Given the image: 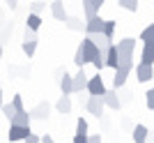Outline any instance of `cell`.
Segmentation results:
<instances>
[{
	"mask_svg": "<svg viewBox=\"0 0 154 143\" xmlns=\"http://www.w3.org/2000/svg\"><path fill=\"white\" fill-rule=\"evenodd\" d=\"M117 5L124 7L127 12H138V0H117Z\"/></svg>",
	"mask_w": 154,
	"mask_h": 143,
	"instance_id": "obj_23",
	"label": "cell"
},
{
	"mask_svg": "<svg viewBox=\"0 0 154 143\" xmlns=\"http://www.w3.org/2000/svg\"><path fill=\"white\" fill-rule=\"evenodd\" d=\"M134 72H136V76H138L140 83H147V81L154 78V67L147 65V62H138V65L134 67Z\"/></svg>",
	"mask_w": 154,
	"mask_h": 143,
	"instance_id": "obj_6",
	"label": "cell"
},
{
	"mask_svg": "<svg viewBox=\"0 0 154 143\" xmlns=\"http://www.w3.org/2000/svg\"><path fill=\"white\" fill-rule=\"evenodd\" d=\"M85 90L90 92V95H99V97H103V92L108 90V88H106V83H103L101 74H94V76L88 78V88H85Z\"/></svg>",
	"mask_w": 154,
	"mask_h": 143,
	"instance_id": "obj_3",
	"label": "cell"
},
{
	"mask_svg": "<svg viewBox=\"0 0 154 143\" xmlns=\"http://www.w3.org/2000/svg\"><path fill=\"white\" fill-rule=\"evenodd\" d=\"M9 125H23V127H30V113H28L26 109L16 111V116L9 120Z\"/></svg>",
	"mask_w": 154,
	"mask_h": 143,
	"instance_id": "obj_16",
	"label": "cell"
},
{
	"mask_svg": "<svg viewBox=\"0 0 154 143\" xmlns=\"http://www.w3.org/2000/svg\"><path fill=\"white\" fill-rule=\"evenodd\" d=\"M32 132L30 127H23V125H9V143H16V141H23V138H28Z\"/></svg>",
	"mask_w": 154,
	"mask_h": 143,
	"instance_id": "obj_5",
	"label": "cell"
},
{
	"mask_svg": "<svg viewBox=\"0 0 154 143\" xmlns=\"http://www.w3.org/2000/svg\"><path fill=\"white\" fill-rule=\"evenodd\" d=\"M115 46H117V53H120V62H124V60H134L136 39H131V37L120 39V42H115Z\"/></svg>",
	"mask_w": 154,
	"mask_h": 143,
	"instance_id": "obj_2",
	"label": "cell"
},
{
	"mask_svg": "<svg viewBox=\"0 0 154 143\" xmlns=\"http://www.w3.org/2000/svg\"><path fill=\"white\" fill-rule=\"evenodd\" d=\"M147 109L154 111V88H149V90H147Z\"/></svg>",
	"mask_w": 154,
	"mask_h": 143,
	"instance_id": "obj_29",
	"label": "cell"
},
{
	"mask_svg": "<svg viewBox=\"0 0 154 143\" xmlns=\"http://www.w3.org/2000/svg\"><path fill=\"white\" fill-rule=\"evenodd\" d=\"M51 14L55 21H67V9H64L62 0H53L51 2Z\"/></svg>",
	"mask_w": 154,
	"mask_h": 143,
	"instance_id": "obj_13",
	"label": "cell"
},
{
	"mask_svg": "<svg viewBox=\"0 0 154 143\" xmlns=\"http://www.w3.org/2000/svg\"><path fill=\"white\" fill-rule=\"evenodd\" d=\"M115 23L117 21H106V23H103V35H106L110 42H113V35H115Z\"/></svg>",
	"mask_w": 154,
	"mask_h": 143,
	"instance_id": "obj_25",
	"label": "cell"
},
{
	"mask_svg": "<svg viewBox=\"0 0 154 143\" xmlns=\"http://www.w3.org/2000/svg\"><path fill=\"white\" fill-rule=\"evenodd\" d=\"M0 111H2V116H5L7 120H12V118L16 116V109H14L12 102H9V104H2V106H0Z\"/></svg>",
	"mask_w": 154,
	"mask_h": 143,
	"instance_id": "obj_24",
	"label": "cell"
},
{
	"mask_svg": "<svg viewBox=\"0 0 154 143\" xmlns=\"http://www.w3.org/2000/svg\"><path fill=\"white\" fill-rule=\"evenodd\" d=\"M103 23H106V21H103L99 14H97V16H90V19H88V23H85V33H88V35H92V33H103Z\"/></svg>",
	"mask_w": 154,
	"mask_h": 143,
	"instance_id": "obj_9",
	"label": "cell"
},
{
	"mask_svg": "<svg viewBox=\"0 0 154 143\" xmlns=\"http://www.w3.org/2000/svg\"><path fill=\"white\" fill-rule=\"evenodd\" d=\"M103 104L108 106L110 111H120V97H117L115 88H113V90H106V92H103Z\"/></svg>",
	"mask_w": 154,
	"mask_h": 143,
	"instance_id": "obj_12",
	"label": "cell"
},
{
	"mask_svg": "<svg viewBox=\"0 0 154 143\" xmlns=\"http://www.w3.org/2000/svg\"><path fill=\"white\" fill-rule=\"evenodd\" d=\"M23 143H39V136H35V134H30L28 138H23Z\"/></svg>",
	"mask_w": 154,
	"mask_h": 143,
	"instance_id": "obj_33",
	"label": "cell"
},
{
	"mask_svg": "<svg viewBox=\"0 0 154 143\" xmlns=\"http://www.w3.org/2000/svg\"><path fill=\"white\" fill-rule=\"evenodd\" d=\"M0 106H2V90H0Z\"/></svg>",
	"mask_w": 154,
	"mask_h": 143,
	"instance_id": "obj_37",
	"label": "cell"
},
{
	"mask_svg": "<svg viewBox=\"0 0 154 143\" xmlns=\"http://www.w3.org/2000/svg\"><path fill=\"white\" fill-rule=\"evenodd\" d=\"M134 69V60H124V62H120L115 69V76H113V88H122L124 83H127V76H129V72Z\"/></svg>",
	"mask_w": 154,
	"mask_h": 143,
	"instance_id": "obj_1",
	"label": "cell"
},
{
	"mask_svg": "<svg viewBox=\"0 0 154 143\" xmlns=\"http://www.w3.org/2000/svg\"><path fill=\"white\" fill-rule=\"evenodd\" d=\"M147 127L145 125H136L134 127V132H131V136H134V143H145L147 141Z\"/></svg>",
	"mask_w": 154,
	"mask_h": 143,
	"instance_id": "obj_17",
	"label": "cell"
},
{
	"mask_svg": "<svg viewBox=\"0 0 154 143\" xmlns=\"http://www.w3.org/2000/svg\"><path fill=\"white\" fill-rule=\"evenodd\" d=\"M39 26H42V16L30 12V14H28V21H26V28H28V30H32V33H37Z\"/></svg>",
	"mask_w": 154,
	"mask_h": 143,
	"instance_id": "obj_19",
	"label": "cell"
},
{
	"mask_svg": "<svg viewBox=\"0 0 154 143\" xmlns=\"http://www.w3.org/2000/svg\"><path fill=\"white\" fill-rule=\"evenodd\" d=\"M74 62H76L78 67H85L88 65V60H85V51H83V46L78 44V49H76V56H74Z\"/></svg>",
	"mask_w": 154,
	"mask_h": 143,
	"instance_id": "obj_22",
	"label": "cell"
},
{
	"mask_svg": "<svg viewBox=\"0 0 154 143\" xmlns=\"http://www.w3.org/2000/svg\"><path fill=\"white\" fill-rule=\"evenodd\" d=\"M0 60H2V46H0Z\"/></svg>",
	"mask_w": 154,
	"mask_h": 143,
	"instance_id": "obj_38",
	"label": "cell"
},
{
	"mask_svg": "<svg viewBox=\"0 0 154 143\" xmlns=\"http://www.w3.org/2000/svg\"><path fill=\"white\" fill-rule=\"evenodd\" d=\"M69 28L71 30H78V28H81V21H69Z\"/></svg>",
	"mask_w": 154,
	"mask_h": 143,
	"instance_id": "obj_36",
	"label": "cell"
},
{
	"mask_svg": "<svg viewBox=\"0 0 154 143\" xmlns=\"http://www.w3.org/2000/svg\"><path fill=\"white\" fill-rule=\"evenodd\" d=\"M140 42H154V26H147L140 33Z\"/></svg>",
	"mask_w": 154,
	"mask_h": 143,
	"instance_id": "obj_27",
	"label": "cell"
},
{
	"mask_svg": "<svg viewBox=\"0 0 154 143\" xmlns=\"http://www.w3.org/2000/svg\"><path fill=\"white\" fill-rule=\"evenodd\" d=\"M7 5H9V9H16L19 7V0H5Z\"/></svg>",
	"mask_w": 154,
	"mask_h": 143,
	"instance_id": "obj_35",
	"label": "cell"
},
{
	"mask_svg": "<svg viewBox=\"0 0 154 143\" xmlns=\"http://www.w3.org/2000/svg\"><path fill=\"white\" fill-rule=\"evenodd\" d=\"M152 141H154V134H152Z\"/></svg>",
	"mask_w": 154,
	"mask_h": 143,
	"instance_id": "obj_39",
	"label": "cell"
},
{
	"mask_svg": "<svg viewBox=\"0 0 154 143\" xmlns=\"http://www.w3.org/2000/svg\"><path fill=\"white\" fill-rule=\"evenodd\" d=\"M88 37H90L92 42H94V46L99 49V51H103V49H108V46L113 44V42H110V39L106 37L103 33H92V35H88Z\"/></svg>",
	"mask_w": 154,
	"mask_h": 143,
	"instance_id": "obj_15",
	"label": "cell"
},
{
	"mask_svg": "<svg viewBox=\"0 0 154 143\" xmlns=\"http://www.w3.org/2000/svg\"><path fill=\"white\" fill-rule=\"evenodd\" d=\"M85 109H88V113H92V116H99V118H101L103 109H106V104H103V97H99V95H90V97L85 99Z\"/></svg>",
	"mask_w": 154,
	"mask_h": 143,
	"instance_id": "obj_4",
	"label": "cell"
},
{
	"mask_svg": "<svg viewBox=\"0 0 154 143\" xmlns=\"http://www.w3.org/2000/svg\"><path fill=\"white\" fill-rule=\"evenodd\" d=\"M88 74H85V69L83 67H78V72L71 76V81H74V92H83L85 88H88Z\"/></svg>",
	"mask_w": 154,
	"mask_h": 143,
	"instance_id": "obj_7",
	"label": "cell"
},
{
	"mask_svg": "<svg viewBox=\"0 0 154 143\" xmlns=\"http://www.w3.org/2000/svg\"><path fill=\"white\" fill-rule=\"evenodd\" d=\"M117 65H120V53H117V46L115 44H110L108 51H106V67L117 69Z\"/></svg>",
	"mask_w": 154,
	"mask_h": 143,
	"instance_id": "obj_11",
	"label": "cell"
},
{
	"mask_svg": "<svg viewBox=\"0 0 154 143\" xmlns=\"http://www.w3.org/2000/svg\"><path fill=\"white\" fill-rule=\"evenodd\" d=\"M106 0H83V9H85V19H90V16H97L101 5Z\"/></svg>",
	"mask_w": 154,
	"mask_h": 143,
	"instance_id": "obj_10",
	"label": "cell"
},
{
	"mask_svg": "<svg viewBox=\"0 0 154 143\" xmlns=\"http://www.w3.org/2000/svg\"><path fill=\"white\" fill-rule=\"evenodd\" d=\"M55 109H58L60 113H64V116H67V113L71 111V97H69V95H62V97L58 99V104H55Z\"/></svg>",
	"mask_w": 154,
	"mask_h": 143,
	"instance_id": "obj_20",
	"label": "cell"
},
{
	"mask_svg": "<svg viewBox=\"0 0 154 143\" xmlns=\"http://www.w3.org/2000/svg\"><path fill=\"white\" fill-rule=\"evenodd\" d=\"M140 62H147V65H154V42H145L140 51Z\"/></svg>",
	"mask_w": 154,
	"mask_h": 143,
	"instance_id": "obj_14",
	"label": "cell"
},
{
	"mask_svg": "<svg viewBox=\"0 0 154 143\" xmlns=\"http://www.w3.org/2000/svg\"><path fill=\"white\" fill-rule=\"evenodd\" d=\"M88 143H101V136H97V134H88Z\"/></svg>",
	"mask_w": 154,
	"mask_h": 143,
	"instance_id": "obj_32",
	"label": "cell"
},
{
	"mask_svg": "<svg viewBox=\"0 0 154 143\" xmlns=\"http://www.w3.org/2000/svg\"><path fill=\"white\" fill-rule=\"evenodd\" d=\"M44 9V2H32V14H42Z\"/></svg>",
	"mask_w": 154,
	"mask_h": 143,
	"instance_id": "obj_30",
	"label": "cell"
},
{
	"mask_svg": "<svg viewBox=\"0 0 154 143\" xmlns=\"http://www.w3.org/2000/svg\"><path fill=\"white\" fill-rule=\"evenodd\" d=\"M30 118H37V120H44V118H48V104H46V102L37 104L35 109L30 111Z\"/></svg>",
	"mask_w": 154,
	"mask_h": 143,
	"instance_id": "obj_18",
	"label": "cell"
},
{
	"mask_svg": "<svg viewBox=\"0 0 154 143\" xmlns=\"http://www.w3.org/2000/svg\"><path fill=\"white\" fill-rule=\"evenodd\" d=\"M81 46H83V51H85V60H88V62H94L97 56H99V49L94 46V42H92V39L85 35V39L81 42Z\"/></svg>",
	"mask_w": 154,
	"mask_h": 143,
	"instance_id": "obj_8",
	"label": "cell"
},
{
	"mask_svg": "<svg viewBox=\"0 0 154 143\" xmlns=\"http://www.w3.org/2000/svg\"><path fill=\"white\" fill-rule=\"evenodd\" d=\"M12 104H14V109H16V111H21V109H23V97H21V95H14Z\"/></svg>",
	"mask_w": 154,
	"mask_h": 143,
	"instance_id": "obj_28",
	"label": "cell"
},
{
	"mask_svg": "<svg viewBox=\"0 0 154 143\" xmlns=\"http://www.w3.org/2000/svg\"><path fill=\"white\" fill-rule=\"evenodd\" d=\"M60 90H62V95H71V92H74V81H71L69 74H64V76L60 78Z\"/></svg>",
	"mask_w": 154,
	"mask_h": 143,
	"instance_id": "obj_21",
	"label": "cell"
},
{
	"mask_svg": "<svg viewBox=\"0 0 154 143\" xmlns=\"http://www.w3.org/2000/svg\"><path fill=\"white\" fill-rule=\"evenodd\" d=\"M88 129H90V127H88V120H85V118H78L76 120V134L83 136V134H88Z\"/></svg>",
	"mask_w": 154,
	"mask_h": 143,
	"instance_id": "obj_26",
	"label": "cell"
},
{
	"mask_svg": "<svg viewBox=\"0 0 154 143\" xmlns=\"http://www.w3.org/2000/svg\"><path fill=\"white\" fill-rule=\"evenodd\" d=\"M74 143H88V134H74Z\"/></svg>",
	"mask_w": 154,
	"mask_h": 143,
	"instance_id": "obj_31",
	"label": "cell"
},
{
	"mask_svg": "<svg viewBox=\"0 0 154 143\" xmlns=\"http://www.w3.org/2000/svg\"><path fill=\"white\" fill-rule=\"evenodd\" d=\"M39 143H55V141H53V138H51V136H48V134H44V136L39 138Z\"/></svg>",
	"mask_w": 154,
	"mask_h": 143,
	"instance_id": "obj_34",
	"label": "cell"
}]
</instances>
